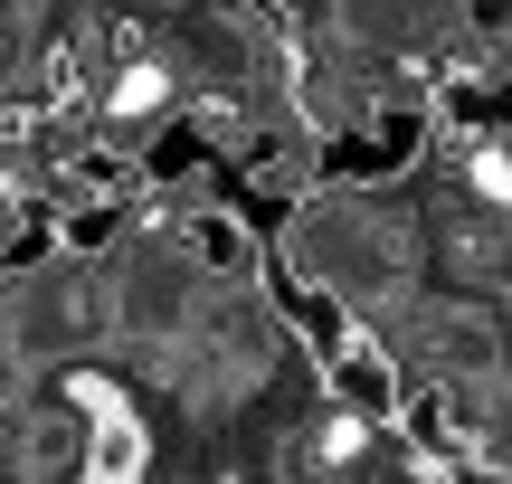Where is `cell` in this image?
<instances>
[{
	"label": "cell",
	"mask_w": 512,
	"mask_h": 484,
	"mask_svg": "<svg viewBox=\"0 0 512 484\" xmlns=\"http://www.w3.org/2000/svg\"><path fill=\"white\" fill-rule=\"evenodd\" d=\"M332 399H342L351 418H389L399 409V371H389L380 352H370V342H332Z\"/></svg>",
	"instance_id": "7a4b0ae2"
},
{
	"label": "cell",
	"mask_w": 512,
	"mask_h": 484,
	"mask_svg": "<svg viewBox=\"0 0 512 484\" xmlns=\"http://www.w3.org/2000/svg\"><path fill=\"white\" fill-rule=\"evenodd\" d=\"M10 342H19V352H67V342H86V285H76V276H38V285H19V304H10Z\"/></svg>",
	"instance_id": "6da1fadb"
},
{
	"label": "cell",
	"mask_w": 512,
	"mask_h": 484,
	"mask_svg": "<svg viewBox=\"0 0 512 484\" xmlns=\"http://www.w3.org/2000/svg\"><path fill=\"white\" fill-rule=\"evenodd\" d=\"M143 428H133L124 409H95V437L76 447V475H95V484H124V475H143Z\"/></svg>",
	"instance_id": "3957f363"
},
{
	"label": "cell",
	"mask_w": 512,
	"mask_h": 484,
	"mask_svg": "<svg viewBox=\"0 0 512 484\" xmlns=\"http://www.w3.org/2000/svg\"><path fill=\"white\" fill-rule=\"evenodd\" d=\"M76 447H86V437H76L67 418H38V428L19 437V456H10V466H19V475H67V466H76Z\"/></svg>",
	"instance_id": "277c9868"
},
{
	"label": "cell",
	"mask_w": 512,
	"mask_h": 484,
	"mask_svg": "<svg viewBox=\"0 0 512 484\" xmlns=\"http://www.w3.org/2000/svg\"><path fill=\"white\" fill-rule=\"evenodd\" d=\"M200 266H219V276H247V238L209 219V228H200Z\"/></svg>",
	"instance_id": "5b68a950"
}]
</instances>
